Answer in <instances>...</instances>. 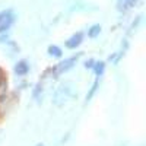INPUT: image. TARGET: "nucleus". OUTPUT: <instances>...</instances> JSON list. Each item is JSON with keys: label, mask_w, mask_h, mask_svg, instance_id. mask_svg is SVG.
Instances as JSON below:
<instances>
[{"label": "nucleus", "mask_w": 146, "mask_h": 146, "mask_svg": "<svg viewBox=\"0 0 146 146\" xmlns=\"http://www.w3.org/2000/svg\"><path fill=\"white\" fill-rule=\"evenodd\" d=\"M50 53L54 54V56H60V54H62V51H60L57 47H50Z\"/></svg>", "instance_id": "obj_6"}, {"label": "nucleus", "mask_w": 146, "mask_h": 146, "mask_svg": "<svg viewBox=\"0 0 146 146\" xmlns=\"http://www.w3.org/2000/svg\"><path fill=\"white\" fill-rule=\"evenodd\" d=\"M13 22V16H12L10 13H2L0 15V31H5L10 27V23Z\"/></svg>", "instance_id": "obj_1"}, {"label": "nucleus", "mask_w": 146, "mask_h": 146, "mask_svg": "<svg viewBox=\"0 0 146 146\" xmlns=\"http://www.w3.org/2000/svg\"><path fill=\"white\" fill-rule=\"evenodd\" d=\"M82 40H83V34H82V32H78L76 35H73L72 38L66 42V45H67L69 48H75V47H78V45L82 42Z\"/></svg>", "instance_id": "obj_2"}, {"label": "nucleus", "mask_w": 146, "mask_h": 146, "mask_svg": "<svg viewBox=\"0 0 146 146\" xmlns=\"http://www.w3.org/2000/svg\"><path fill=\"white\" fill-rule=\"evenodd\" d=\"M73 62H75V58H69V60H66V62H63V63H60V66L57 67V70H56V75H60V73H63V72H66V70H69L73 64Z\"/></svg>", "instance_id": "obj_3"}, {"label": "nucleus", "mask_w": 146, "mask_h": 146, "mask_svg": "<svg viewBox=\"0 0 146 146\" xmlns=\"http://www.w3.org/2000/svg\"><path fill=\"white\" fill-rule=\"evenodd\" d=\"M100 31H101V27H100V25L92 27V28H91V31H89V36H92V38H94V36H96V35L100 34Z\"/></svg>", "instance_id": "obj_5"}, {"label": "nucleus", "mask_w": 146, "mask_h": 146, "mask_svg": "<svg viewBox=\"0 0 146 146\" xmlns=\"http://www.w3.org/2000/svg\"><path fill=\"white\" fill-rule=\"evenodd\" d=\"M28 70V66L25 64V62H21L18 66H16V72L19 73V75H23V73H27Z\"/></svg>", "instance_id": "obj_4"}]
</instances>
